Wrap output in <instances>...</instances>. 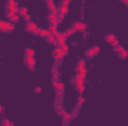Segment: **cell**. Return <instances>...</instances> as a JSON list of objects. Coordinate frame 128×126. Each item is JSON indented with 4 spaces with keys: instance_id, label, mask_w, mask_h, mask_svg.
I'll use <instances>...</instances> for the list:
<instances>
[{
    "instance_id": "cell-1",
    "label": "cell",
    "mask_w": 128,
    "mask_h": 126,
    "mask_svg": "<svg viewBox=\"0 0 128 126\" xmlns=\"http://www.w3.org/2000/svg\"><path fill=\"white\" fill-rule=\"evenodd\" d=\"M15 30V25H14V22H10L9 19L6 21V19H0V31L3 33H12Z\"/></svg>"
},
{
    "instance_id": "cell-2",
    "label": "cell",
    "mask_w": 128,
    "mask_h": 126,
    "mask_svg": "<svg viewBox=\"0 0 128 126\" xmlns=\"http://www.w3.org/2000/svg\"><path fill=\"white\" fill-rule=\"evenodd\" d=\"M64 57H66V54H64L63 48H61V46H57V48H55V51H54V58H55V61L63 60Z\"/></svg>"
},
{
    "instance_id": "cell-3",
    "label": "cell",
    "mask_w": 128,
    "mask_h": 126,
    "mask_svg": "<svg viewBox=\"0 0 128 126\" xmlns=\"http://www.w3.org/2000/svg\"><path fill=\"white\" fill-rule=\"evenodd\" d=\"M6 7H8V10H12V12H16L18 13V4H16V0H8L6 1Z\"/></svg>"
},
{
    "instance_id": "cell-4",
    "label": "cell",
    "mask_w": 128,
    "mask_h": 126,
    "mask_svg": "<svg viewBox=\"0 0 128 126\" xmlns=\"http://www.w3.org/2000/svg\"><path fill=\"white\" fill-rule=\"evenodd\" d=\"M85 77H86V68L79 70V73H78V76H76V80H74V85H76V83H82V82L85 80Z\"/></svg>"
},
{
    "instance_id": "cell-5",
    "label": "cell",
    "mask_w": 128,
    "mask_h": 126,
    "mask_svg": "<svg viewBox=\"0 0 128 126\" xmlns=\"http://www.w3.org/2000/svg\"><path fill=\"white\" fill-rule=\"evenodd\" d=\"M6 18L10 21V22H16L18 19H20V15L16 13V12H12V10H8L6 12Z\"/></svg>"
},
{
    "instance_id": "cell-6",
    "label": "cell",
    "mask_w": 128,
    "mask_h": 126,
    "mask_svg": "<svg viewBox=\"0 0 128 126\" xmlns=\"http://www.w3.org/2000/svg\"><path fill=\"white\" fill-rule=\"evenodd\" d=\"M55 37H57V45H58V46H63L64 43H66V39H67L66 33H60V31H58Z\"/></svg>"
},
{
    "instance_id": "cell-7",
    "label": "cell",
    "mask_w": 128,
    "mask_h": 126,
    "mask_svg": "<svg viewBox=\"0 0 128 126\" xmlns=\"http://www.w3.org/2000/svg\"><path fill=\"white\" fill-rule=\"evenodd\" d=\"M73 28H74L76 31H85V30H86V24L82 22V21H76V22L73 24Z\"/></svg>"
},
{
    "instance_id": "cell-8",
    "label": "cell",
    "mask_w": 128,
    "mask_h": 126,
    "mask_svg": "<svg viewBox=\"0 0 128 126\" xmlns=\"http://www.w3.org/2000/svg\"><path fill=\"white\" fill-rule=\"evenodd\" d=\"M26 65L33 71L34 67H36V60H34V57H26Z\"/></svg>"
},
{
    "instance_id": "cell-9",
    "label": "cell",
    "mask_w": 128,
    "mask_h": 126,
    "mask_svg": "<svg viewBox=\"0 0 128 126\" xmlns=\"http://www.w3.org/2000/svg\"><path fill=\"white\" fill-rule=\"evenodd\" d=\"M106 42L107 43H110V45H118V39H116V36L115 34H112V33H109V34H106Z\"/></svg>"
},
{
    "instance_id": "cell-10",
    "label": "cell",
    "mask_w": 128,
    "mask_h": 126,
    "mask_svg": "<svg viewBox=\"0 0 128 126\" xmlns=\"http://www.w3.org/2000/svg\"><path fill=\"white\" fill-rule=\"evenodd\" d=\"M52 86L55 88V91H57L58 94H61L64 91V83H61L60 80H54V82H52Z\"/></svg>"
},
{
    "instance_id": "cell-11",
    "label": "cell",
    "mask_w": 128,
    "mask_h": 126,
    "mask_svg": "<svg viewBox=\"0 0 128 126\" xmlns=\"http://www.w3.org/2000/svg\"><path fill=\"white\" fill-rule=\"evenodd\" d=\"M26 30H27L28 33H36V30H37V24H36V22H32V21H27Z\"/></svg>"
},
{
    "instance_id": "cell-12",
    "label": "cell",
    "mask_w": 128,
    "mask_h": 126,
    "mask_svg": "<svg viewBox=\"0 0 128 126\" xmlns=\"http://www.w3.org/2000/svg\"><path fill=\"white\" fill-rule=\"evenodd\" d=\"M67 12H68V3H67V1H63V3H61V6L58 7V13L64 16Z\"/></svg>"
},
{
    "instance_id": "cell-13",
    "label": "cell",
    "mask_w": 128,
    "mask_h": 126,
    "mask_svg": "<svg viewBox=\"0 0 128 126\" xmlns=\"http://www.w3.org/2000/svg\"><path fill=\"white\" fill-rule=\"evenodd\" d=\"M34 34H39L40 37H45V39H46V37L51 34V31H49V28H37Z\"/></svg>"
},
{
    "instance_id": "cell-14",
    "label": "cell",
    "mask_w": 128,
    "mask_h": 126,
    "mask_svg": "<svg viewBox=\"0 0 128 126\" xmlns=\"http://www.w3.org/2000/svg\"><path fill=\"white\" fill-rule=\"evenodd\" d=\"M18 15L22 16V18H27L28 16V7H20L18 9Z\"/></svg>"
},
{
    "instance_id": "cell-15",
    "label": "cell",
    "mask_w": 128,
    "mask_h": 126,
    "mask_svg": "<svg viewBox=\"0 0 128 126\" xmlns=\"http://www.w3.org/2000/svg\"><path fill=\"white\" fill-rule=\"evenodd\" d=\"M46 39H48V42H49L51 45H57V37H55L54 34H49Z\"/></svg>"
},
{
    "instance_id": "cell-16",
    "label": "cell",
    "mask_w": 128,
    "mask_h": 126,
    "mask_svg": "<svg viewBox=\"0 0 128 126\" xmlns=\"http://www.w3.org/2000/svg\"><path fill=\"white\" fill-rule=\"evenodd\" d=\"M49 31H51V34L57 36V33H58V25H54V24H51V27H49Z\"/></svg>"
},
{
    "instance_id": "cell-17",
    "label": "cell",
    "mask_w": 128,
    "mask_h": 126,
    "mask_svg": "<svg viewBox=\"0 0 128 126\" xmlns=\"http://www.w3.org/2000/svg\"><path fill=\"white\" fill-rule=\"evenodd\" d=\"M85 67H86V63H85V60H80V61L78 63V67H76V68H78V71H79V70H84Z\"/></svg>"
},
{
    "instance_id": "cell-18",
    "label": "cell",
    "mask_w": 128,
    "mask_h": 126,
    "mask_svg": "<svg viewBox=\"0 0 128 126\" xmlns=\"http://www.w3.org/2000/svg\"><path fill=\"white\" fill-rule=\"evenodd\" d=\"M48 7H49L51 10H58V7L55 6V3H54V0H48Z\"/></svg>"
},
{
    "instance_id": "cell-19",
    "label": "cell",
    "mask_w": 128,
    "mask_h": 126,
    "mask_svg": "<svg viewBox=\"0 0 128 126\" xmlns=\"http://www.w3.org/2000/svg\"><path fill=\"white\" fill-rule=\"evenodd\" d=\"M85 55H86V57H88V58H92V57H96L97 54H96V51H94V49H92V48H91V49H88V51H86V52H85Z\"/></svg>"
},
{
    "instance_id": "cell-20",
    "label": "cell",
    "mask_w": 128,
    "mask_h": 126,
    "mask_svg": "<svg viewBox=\"0 0 128 126\" xmlns=\"http://www.w3.org/2000/svg\"><path fill=\"white\" fill-rule=\"evenodd\" d=\"M76 88H78V92L82 94V92L85 91V85H84V82H82V83H76Z\"/></svg>"
},
{
    "instance_id": "cell-21",
    "label": "cell",
    "mask_w": 128,
    "mask_h": 126,
    "mask_svg": "<svg viewBox=\"0 0 128 126\" xmlns=\"http://www.w3.org/2000/svg\"><path fill=\"white\" fill-rule=\"evenodd\" d=\"M26 57H34V49L33 48H26Z\"/></svg>"
},
{
    "instance_id": "cell-22",
    "label": "cell",
    "mask_w": 128,
    "mask_h": 126,
    "mask_svg": "<svg viewBox=\"0 0 128 126\" xmlns=\"http://www.w3.org/2000/svg\"><path fill=\"white\" fill-rule=\"evenodd\" d=\"M52 76H54V80H58V79H60V73H58V68H54V70H52Z\"/></svg>"
},
{
    "instance_id": "cell-23",
    "label": "cell",
    "mask_w": 128,
    "mask_h": 126,
    "mask_svg": "<svg viewBox=\"0 0 128 126\" xmlns=\"http://www.w3.org/2000/svg\"><path fill=\"white\" fill-rule=\"evenodd\" d=\"M119 57H121V58H124V60L128 58V51H127V49H122V51L119 52Z\"/></svg>"
},
{
    "instance_id": "cell-24",
    "label": "cell",
    "mask_w": 128,
    "mask_h": 126,
    "mask_svg": "<svg viewBox=\"0 0 128 126\" xmlns=\"http://www.w3.org/2000/svg\"><path fill=\"white\" fill-rule=\"evenodd\" d=\"M74 33H76V30H74V28H73V27H72V28H68V30H67V31H66V36H67V37H68V36H73V34H74Z\"/></svg>"
},
{
    "instance_id": "cell-25",
    "label": "cell",
    "mask_w": 128,
    "mask_h": 126,
    "mask_svg": "<svg viewBox=\"0 0 128 126\" xmlns=\"http://www.w3.org/2000/svg\"><path fill=\"white\" fill-rule=\"evenodd\" d=\"M122 49H124V46H122V45H119V43H118V45H115V51H116L118 54H119Z\"/></svg>"
},
{
    "instance_id": "cell-26",
    "label": "cell",
    "mask_w": 128,
    "mask_h": 126,
    "mask_svg": "<svg viewBox=\"0 0 128 126\" xmlns=\"http://www.w3.org/2000/svg\"><path fill=\"white\" fill-rule=\"evenodd\" d=\"M63 116H64V119H66V122H70V119H72V116H70L68 113H63Z\"/></svg>"
},
{
    "instance_id": "cell-27",
    "label": "cell",
    "mask_w": 128,
    "mask_h": 126,
    "mask_svg": "<svg viewBox=\"0 0 128 126\" xmlns=\"http://www.w3.org/2000/svg\"><path fill=\"white\" fill-rule=\"evenodd\" d=\"M84 102H85V98H84V96L80 95V96L78 98V104H84Z\"/></svg>"
},
{
    "instance_id": "cell-28",
    "label": "cell",
    "mask_w": 128,
    "mask_h": 126,
    "mask_svg": "<svg viewBox=\"0 0 128 126\" xmlns=\"http://www.w3.org/2000/svg\"><path fill=\"white\" fill-rule=\"evenodd\" d=\"M61 48H63L64 54H66V55H67V52H68V46H67V45H66V43H64V45H63V46H61Z\"/></svg>"
},
{
    "instance_id": "cell-29",
    "label": "cell",
    "mask_w": 128,
    "mask_h": 126,
    "mask_svg": "<svg viewBox=\"0 0 128 126\" xmlns=\"http://www.w3.org/2000/svg\"><path fill=\"white\" fill-rule=\"evenodd\" d=\"M34 92H36V94H40V92H42V88H40V86H36V88H34Z\"/></svg>"
},
{
    "instance_id": "cell-30",
    "label": "cell",
    "mask_w": 128,
    "mask_h": 126,
    "mask_svg": "<svg viewBox=\"0 0 128 126\" xmlns=\"http://www.w3.org/2000/svg\"><path fill=\"white\" fill-rule=\"evenodd\" d=\"M3 125H8V126H12L14 123L10 122V120H3Z\"/></svg>"
},
{
    "instance_id": "cell-31",
    "label": "cell",
    "mask_w": 128,
    "mask_h": 126,
    "mask_svg": "<svg viewBox=\"0 0 128 126\" xmlns=\"http://www.w3.org/2000/svg\"><path fill=\"white\" fill-rule=\"evenodd\" d=\"M57 113H58V114H63V113H64V111H63V108H61L60 105L57 107Z\"/></svg>"
},
{
    "instance_id": "cell-32",
    "label": "cell",
    "mask_w": 128,
    "mask_h": 126,
    "mask_svg": "<svg viewBox=\"0 0 128 126\" xmlns=\"http://www.w3.org/2000/svg\"><path fill=\"white\" fill-rule=\"evenodd\" d=\"M92 49L96 51V54H100V48L98 46H92Z\"/></svg>"
},
{
    "instance_id": "cell-33",
    "label": "cell",
    "mask_w": 128,
    "mask_h": 126,
    "mask_svg": "<svg viewBox=\"0 0 128 126\" xmlns=\"http://www.w3.org/2000/svg\"><path fill=\"white\" fill-rule=\"evenodd\" d=\"M3 110H4V108H3V107H2V105H0V114H2V113H3Z\"/></svg>"
},
{
    "instance_id": "cell-34",
    "label": "cell",
    "mask_w": 128,
    "mask_h": 126,
    "mask_svg": "<svg viewBox=\"0 0 128 126\" xmlns=\"http://www.w3.org/2000/svg\"><path fill=\"white\" fill-rule=\"evenodd\" d=\"M122 3H125V4H128V0H121Z\"/></svg>"
},
{
    "instance_id": "cell-35",
    "label": "cell",
    "mask_w": 128,
    "mask_h": 126,
    "mask_svg": "<svg viewBox=\"0 0 128 126\" xmlns=\"http://www.w3.org/2000/svg\"><path fill=\"white\" fill-rule=\"evenodd\" d=\"M63 1H67V3H70V1H72V0H63Z\"/></svg>"
},
{
    "instance_id": "cell-36",
    "label": "cell",
    "mask_w": 128,
    "mask_h": 126,
    "mask_svg": "<svg viewBox=\"0 0 128 126\" xmlns=\"http://www.w3.org/2000/svg\"><path fill=\"white\" fill-rule=\"evenodd\" d=\"M45 1H48V0H45Z\"/></svg>"
}]
</instances>
